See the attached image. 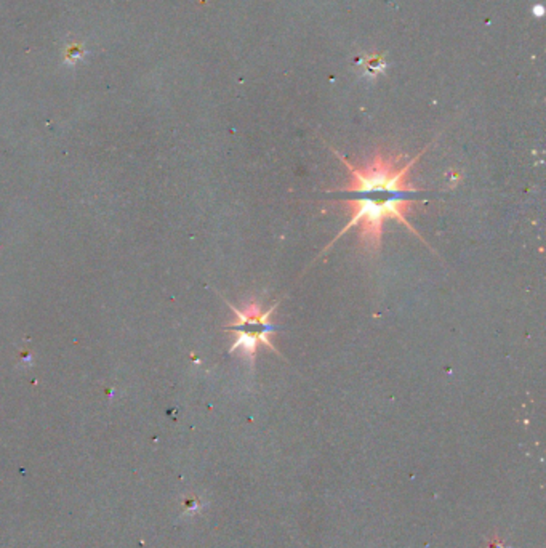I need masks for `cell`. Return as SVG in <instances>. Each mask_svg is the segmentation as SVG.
I'll return each instance as SVG.
<instances>
[{"label":"cell","instance_id":"obj_1","mask_svg":"<svg viewBox=\"0 0 546 548\" xmlns=\"http://www.w3.org/2000/svg\"><path fill=\"white\" fill-rule=\"evenodd\" d=\"M425 151L426 148L403 167H398L400 159L404 157L403 154L391 156V154H385L381 148L377 149L373 159L365 165L349 162L346 157L333 149L335 156L348 167L349 178H351L348 186L337 189L338 193L348 194V198L343 200L346 203L348 210L351 212V219L324 252L331 249L349 230L359 226V239L365 253L375 255L381 249V236H383V225L386 220H398L400 225L421 239V236L412 228L407 220V214L414 212V204L416 203L414 196L425 191L415 188L409 182L412 167L415 162H419Z\"/></svg>","mask_w":546,"mask_h":548},{"label":"cell","instance_id":"obj_2","mask_svg":"<svg viewBox=\"0 0 546 548\" xmlns=\"http://www.w3.org/2000/svg\"><path fill=\"white\" fill-rule=\"evenodd\" d=\"M277 307H279V302L272 305L267 311H263L260 303L256 302L249 303L244 309L231 307L236 314V320L226 327L234 332V343L231 345L229 353L240 350L254 363L258 346L265 345L272 353L279 354L276 346L270 342V335L276 332V327L271 324L270 318Z\"/></svg>","mask_w":546,"mask_h":548},{"label":"cell","instance_id":"obj_3","mask_svg":"<svg viewBox=\"0 0 546 548\" xmlns=\"http://www.w3.org/2000/svg\"><path fill=\"white\" fill-rule=\"evenodd\" d=\"M358 65L362 68V74L365 77H369V79H375V77L385 74L386 66H388V63H386L385 60V55L377 53V51L364 56V58H359Z\"/></svg>","mask_w":546,"mask_h":548}]
</instances>
